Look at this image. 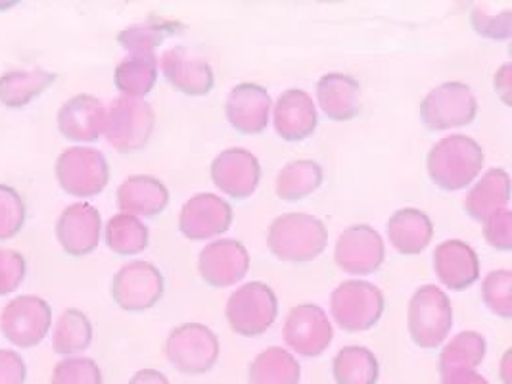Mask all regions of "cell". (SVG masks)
Listing matches in <instances>:
<instances>
[{"label":"cell","instance_id":"1","mask_svg":"<svg viewBox=\"0 0 512 384\" xmlns=\"http://www.w3.org/2000/svg\"><path fill=\"white\" fill-rule=\"evenodd\" d=\"M486 154L480 143L468 135H449L434 144L426 156L430 181L442 191L466 189L484 168Z\"/></svg>","mask_w":512,"mask_h":384},{"label":"cell","instance_id":"2","mask_svg":"<svg viewBox=\"0 0 512 384\" xmlns=\"http://www.w3.org/2000/svg\"><path fill=\"white\" fill-rule=\"evenodd\" d=\"M326 225L319 217L290 212L275 217L267 231V246L280 262L307 264L325 252Z\"/></svg>","mask_w":512,"mask_h":384},{"label":"cell","instance_id":"3","mask_svg":"<svg viewBox=\"0 0 512 384\" xmlns=\"http://www.w3.org/2000/svg\"><path fill=\"white\" fill-rule=\"evenodd\" d=\"M453 329V306L436 285L420 287L407 304V331L422 350L442 346Z\"/></svg>","mask_w":512,"mask_h":384},{"label":"cell","instance_id":"4","mask_svg":"<svg viewBox=\"0 0 512 384\" xmlns=\"http://www.w3.org/2000/svg\"><path fill=\"white\" fill-rule=\"evenodd\" d=\"M154 127L156 114L146 100L119 96L106 110L104 137L117 152L131 154L148 144Z\"/></svg>","mask_w":512,"mask_h":384},{"label":"cell","instance_id":"5","mask_svg":"<svg viewBox=\"0 0 512 384\" xmlns=\"http://www.w3.org/2000/svg\"><path fill=\"white\" fill-rule=\"evenodd\" d=\"M386 308L382 290L369 283L351 279L332 290L330 313L346 333H363L373 329Z\"/></svg>","mask_w":512,"mask_h":384},{"label":"cell","instance_id":"6","mask_svg":"<svg viewBox=\"0 0 512 384\" xmlns=\"http://www.w3.org/2000/svg\"><path fill=\"white\" fill-rule=\"evenodd\" d=\"M60 189L77 198H91L110 183V166L106 156L87 146H71L60 152L54 164Z\"/></svg>","mask_w":512,"mask_h":384},{"label":"cell","instance_id":"7","mask_svg":"<svg viewBox=\"0 0 512 384\" xmlns=\"http://www.w3.org/2000/svg\"><path fill=\"white\" fill-rule=\"evenodd\" d=\"M227 321L233 333L254 338L267 333L279 315V300L267 283L252 281L236 288L227 300Z\"/></svg>","mask_w":512,"mask_h":384},{"label":"cell","instance_id":"8","mask_svg":"<svg viewBox=\"0 0 512 384\" xmlns=\"http://www.w3.org/2000/svg\"><path fill=\"white\" fill-rule=\"evenodd\" d=\"M221 344L208 325L183 323L165 340V356L183 375H204L219 360Z\"/></svg>","mask_w":512,"mask_h":384},{"label":"cell","instance_id":"9","mask_svg":"<svg viewBox=\"0 0 512 384\" xmlns=\"http://www.w3.org/2000/svg\"><path fill=\"white\" fill-rule=\"evenodd\" d=\"M478 100L461 81H447L432 89L420 102V120L430 131L466 127L476 120Z\"/></svg>","mask_w":512,"mask_h":384},{"label":"cell","instance_id":"10","mask_svg":"<svg viewBox=\"0 0 512 384\" xmlns=\"http://www.w3.org/2000/svg\"><path fill=\"white\" fill-rule=\"evenodd\" d=\"M52 310L47 300L35 294H22L10 300L0 313V331L18 348L39 346L50 331Z\"/></svg>","mask_w":512,"mask_h":384},{"label":"cell","instance_id":"11","mask_svg":"<svg viewBox=\"0 0 512 384\" xmlns=\"http://www.w3.org/2000/svg\"><path fill=\"white\" fill-rule=\"evenodd\" d=\"M162 271L150 262L125 264L112 279V298L125 312H146L162 300Z\"/></svg>","mask_w":512,"mask_h":384},{"label":"cell","instance_id":"12","mask_svg":"<svg viewBox=\"0 0 512 384\" xmlns=\"http://www.w3.org/2000/svg\"><path fill=\"white\" fill-rule=\"evenodd\" d=\"M286 346L302 358H319L334 338V327L325 310L317 304L294 306L282 327Z\"/></svg>","mask_w":512,"mask_h":384},{"label":"cell","instance_id":"13","mask_svg":"<svg viewBox=\"0 0 512 384\" xmlns=\"http://www.w3.org/2000/svg\"><path fill=\"white\" fill-rule=\"evenodd\" d=\"M384 258V239L367 223L351 225L336 240L334 262L350 275H371L382 267Z\"/></svg>","mask_w":512,"mask_h":384},{"label":"cell","instance_id":"14","mask_svg":"<svg viewBox=\"0 0 512 384\" xmlns=\"http://www.w3.org/2000/svg\"><path fill=\"white\" fill-rule=\"evenodd\" d=\"M233 206L211 192L194 194L181 208L179 231L188 240H208L225 235L233 225Z\"/></svg>","mask_w":512,"mask_h":384},{"label":"cell","instance_id":"15","mask_svg":"<svg viewBox=\"0 0 512 384\" xmlns=\"http://www.w3.org/2000/svg\"><path fill=\"white\" fill-rule=\"evenodd\" d=\"M210 175L219 191L234 200H246L259 187L261 164L246 148H227L211 162Z\"/></svg>","mask_w":512,"mask_h":384},{"label":"cell","instance_id":"16","mask_svg":"<svg viewBox=\"0 0 512 384\" xmlns=\"http://www.w3.org/2000/svg\"><path fill=\"white\" fill-rule=\"evenodd\" d=\"M248 269L250 254L240 240H213L198 258L200 277L213 288L233 287L248 275Z\"/></svg>","mask_w":512,"mask_h":384},{"label":"cell","instance_id":"17","mask_svg":"<svg viewBox=\"0 0 512 384\" xmlns=\"http://www.w3.org/2000/svg\"><path fill=\"white\" fill-rule=\"evenodd\" d=\"M102 233V217L93 204L77 202L68 206L56 221V239L73 258L89 256L96 250Z\"/></svg>","mask_w":512,"mask_h":384},{"label":"cell","instance_id":"18","mask_svg":"<svg viewBox=\"0 0 512 384\" xmlns=\"http://www.w3.org/2000/svg\"><path fill=\"white\" fill-rule=\"evenodd\" d=\"M162 72L167 83L187 96L210 95L215 77L210 64L187 47H173L162 56Z\"/></svg>","mask_w":512,"mask_h":384},{"label":"cell","instance_id":"19","mask_svg":"<svg viewBox=\"0 0 512 384\" xmlns=\"http://www.w3.org/2000/svg\"><path fill=\"white\" fill-rule=\"evenodd\" d=\"M273 100L257 83H240L231 89L225 102V116L242 135H261L271 118Z\"/></svg>","mask_w":512,"mask_h":384},{"label":"cell","instance_id":"20","mask_svg":"<svg viewBox=\"0 0 512 384\" xmlns=\"http://www.w3.org/2000/svg\"><path fill=\"white\" fill-rule=\"evenodd\" d=\"M58 131L73 143H94L104 135L106 106L93 95H75L66 100L56 116Z\"/></svg>","mask_w":512,"mask_h":384},{"label":"cell","instance_id":"21","mask_svg":"<svg viewBox=\"0 0 512 384\" xmlns=\"http://www.w3.org/2000/svg\"><path fill=\"white\" fill-rule=\"evenodd\" d=\"M275 131L282 141L302 143L319 125L315 102L303 89H288L279 96L273 110Z\"/></svg>","mask_w":512,"mask_h":384},{"label":"cell","instance_id":"22","mask_svg":"<svg viewBox=\"0 0 512 384\" xmlns=\"http://www.w3.org/2000/svg\"><path fill=\"white\" fill-rule=\"evenodd\" d=\"M434 271L449 290H466L480 279V260L476 250L463 240L440 242L434 250Z\"/></svg>","mask_w":512,"mask_h":384},{"label":"cell","instance_id":"23","mask_svg":"<svg viewBox=\"0 0 512 384\" xmlns=\"http://www.w3.org/2000/svg\"><path fill=\"white\" fill-rule=\"evenodd\" d=\"M317 102L328 120H355L363 110L361 85L348 73H325L317 81Z\"/></svg>","mask_w":512,"mask_h":384},{"label":"cell","instance_id":"24","mask_svg":"<svg viewBox=\"0 0 512 384\" xmlns=\"http://www.w3.org/2000/svg\"><path fill=\"white\" fill-rule=\"evenodd\" d=\"M117 208L121 214L156 217L169 204V191L152 175H131L117 187Z\"/></svg>","mask_w":512,"mask_h":384},{"label":"cell","instance_id":"25","mask_svg":"<svg viewBox=\"0 0 512 384\" xmlns=\"http://www.w3.org/2000/svg\"><path fill=\"white\" fill-rule=\"evenodd\" d=\"M390 244L403 256L422 254L434 239V223L426 212L401 208L386 225Z\"/></svg>","mask_w":512,"mask_h":384},{"label":"cell","instance_id":"26","mask_svg":"<svg viewBox=\"0 0 512 384\" xmlns=\"http://www.w3.org/2000/svg\"><path fill=\"white\" fill-rule=\"evenodd\" d=\"M511 200V177L503 168H491L482 179L470 189L465 198L466 216L476 221H486L488 217L505 210Z\"/></svg>","mask_w":512,"mask_h":384},{"label":"cell","instance_id":"27","mask_svg":"<svg viewBox=\"0 0 512 384\" xmlns=\"http://www.w3.org/2000/svg\"><path fill=\"white\" fill-rule=\"evenodd\" d=\"M58 75L48 70H14L0 75V102L6 108H24L54 85Z\"/></svg>","mask_w":512,"mask_h":384},{"label":"cell","instance_id":"28","mask_svg":"<svg viewBox=\"0 0 512 384\" xmlns=\"http://www.w3.org/2000/svg\"><path fill=\"white\" fill-rule=\"evenodd\" d=\"M302 381V365L296 356L280 346L259 352L248 367L250 384H298Z\"/></svg>","mask_w":512,"mask_h":384},{"label":"cell","instance_id":"29","mask_svg":"<svg viewBox=\"0 0 512 384\" xmlns=\"http://www.w3.org/2000/svg\"><path fill=\"white\" fill-rule=\"evenodd\" d=\"M158 58L156 54H129L116 66L114 83L121 96L144 98L156 87Z\"/></svg>","mask_w":512,"mask_h":384},{"label":"cell","instance_id":"30","mask_svg":"<svg viewBox=\"0 0 512 384\" xmlns=\"http://www.w3.org/2000/svg\"><path fill=\"white\" fill-rule=\"evenodd\" d=\"M488 342L476 331H463L453 336L440 352V375L455 371H476L486 360Z\"/></svg>","mask_w":512,"mask_h":384},{"label":"cell","instance_id":"31","mask_svg":"<svg viewBox=\"0 0 512 384\" xmlns=\"http://www.w3.org/2000/svg\"><path fill=\"white\" fill-rule=\"evenodd\" d=\"M325 181V171L315 160H294L277 175V196L284 202H300L319 191Z\"/></svg>","mask_w":512,"mask_h":384},{"label":"cell","instance_id":"32","mask_svg":"<svg viewBox=\"0 0 512 384\" xmlns=\"http://www.w3.org/2000/svg\"><path fill=\"white\" fill-rule=\"evenodd\" d=\"M332 377L336 384H376L380 363L365 346H344L332 360Z\"/></svg>","mask_w":512,"mask_h":384},{"label":"cell","instance_id":"33","mask_svg":"<svg viewBox=\"0 0 512 384\" xmlns=\"http://www.w3.org/2000/svg\"><path fill=\"white\" fill-rule=\"evenodd\" d=\"M183 31V24L163 20L158 16H150L142 24L129 25L117 33L119 47L125 48L129 54H154V50L162 47L167 37Z\"/></svg>","mask_w":512,"mask_h":384},{"label":"cell","instance_id":"34","mask_svg":"<svg viewBox=\"0 0 512 384\" xmlns=\"http://www.w3.org/2000/svg\"><path fill=\"white\" fill-rule=\"evenodd\" d=\"M93 335L91 319L77 308H68L58 317L52 331L54 352L60 356L85 352L93 342Z\"/></svg>","mask_w":512,"mask_h":384},{"label":"cell","instance_id":"35","mask_svg":"<svg viewBox=\"0 0 512 384\" xmlns=\"http://www.w3.org/2000/svg\"><path fill=\"white\" fill-rule=\"evenodd\" d=\"M150 231L139 217L117 214L106 223V244L117 256H137L148 248Z\"/></svg>","mask_w":512,"mask_h":384},{"label":"cell","instance_id":"36","mask_svg":"<svg viewBox=\"0 0 512 384\" xmlns=\"http://www.w3.org/2000/svg\"><path fill=\"white\" fill-rule=\"evenodd\" d=\"M512 271L497 269L486 275L482 283V298L491 312L503 319L512 317Z\"/></svg>","mask_w":512,"mask_h":384},{"label":"cell","instance_id":"37","mask_svg":"<svg viewBox=\"0 0 512 384\" xmlns=\"http://www.w3.org/2000/svg\"><path fill=\"white\" fill-rule=\"evenodd\" d=\"M50 384H104L102 371L91 358H66L52 369Z\"/></svg>","mask_w":512,"mask_h":384},{"label":"cell","instance_id":"38","mask_svg":"<svg viewBox=\"0 0 512 384\" xmlns=\"http://www.w3.org/2000/svg\"><path fill=\"white\" fill-rule=\"evenodd\" d=\"M25 223V202L20 192L0 185V240L14 239Z\"/></svg>","mask_w":512,"mask_h":384},{"label":"cell","instance_id":"39","mask_svg":"<svg viewBox=\"0 0 512 384\" xmlns=\"http://www.w3.org/2000/svg\"><path fill=\"white\" fill-rule=\"evenodd\" d=\"M25 271L24 254L12 248H0V296L16 292L24 283Z\"/></svg>","mask_w":512,"mask_h":384},{"label":"cell","instance_id":"40","mask_svg":"<svg viewBox=\"0 0 512 384\" xmlns=\"http://www.w3.org/2000/svg\"><path fill=\"white\" fill-rule=\"evenodd\" d=\"M484 239L499 252L512 250V212L509 208L493 214L484 221Z\"/></svg>","mask_w":512,"mask_h":384},{"label":"cell","instance_id":"41","mask_svg":"<svg viewBox=\"0 0 512 384\" xmlns=\"http://www.w3.org/2000/svg\"><path fill=\"white\" fill-rule=\"evenodd\" d=\"M27 367L14 350H0V384H25Z\"/></svg>","mask_w":512,"mask_h":384},{"label":"cell","instance_id":"42","mask_svg":"<svg viewBox=\"0 0 512 384\" xmlns=\"http://www.w3.org/2000/svg\"><path fill=\"white\" fill-rule=\"evenodd\" d=\"M511 64H503L497 73L493 75V87H495V93L499 95V98L507 104V106H511L512 104V96H511Z\"/></svg>","mask_w":512,"mask_h":384},{"label":"cell","instance_id":"43","mask_svg":"<svg viewBox=\"0 0 512 384\" xmlns=\"http://www.w3.org/2000/svg\"><path fill=\"white\" fill-rule=\"evenodd\" d=\"M440 384H489L486 377H482L478 371H455L442 375Z\"/></svg>","mask_w":512,"mask_h":384},{"label":"cell","instance_id":"44","mask_svg":"<svg viewBox=\"0 0 512 384\" xmlns=\"http://www.w3.org/2000/svg\"><path fill=\"white\" fill-rule=\"evenodd\" d=\"M129 384H171L169 379L158 369H140L137 371Z\"/></svg>","mask_w":512,"mask_h":384},{"label":"cell","instance_id":"45","mask_svg":"<svg viewBox=\"0 0 512 384\" xmlns=\"http://www.w3.org/2000/svg\"><path fill=\"white\" fill-rule=\"evenodd\" d=\"M511 360L512 350H507L505 356H503V360H501V367H499V377H501L503 384H512Z\"/></svg>","mask_w":512,"mask_h":384}]
</instances>
